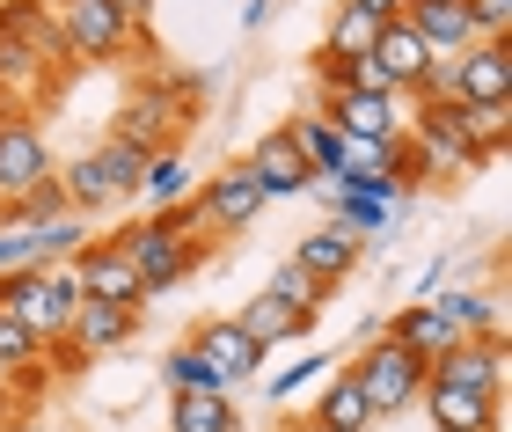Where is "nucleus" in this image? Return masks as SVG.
<instances>
[{
    "label": "nucleus",
    "mask_w": 512,
    "mask_h": 432,
    "mask_svg": "<svg viewBox=\"0 0 512 432\" xmlns=\"http://www.w3.org/2000/svg\"><path fill=\"white\" fill-rule=\"evenodd\" d=\"M161 381H169V396H227L220 374L205 367L191 345H169V352H161Z\"/></svg>",
    "instance_id": "27"
},
{
    "label": "nucleus",
    "mask_w": 512,
    "mask_h": 432,
    "mask_svg": "<svg viewBox=\"0 0 512 432\" xmlns=\"http://www.w3.org/2000/svg\"><path fill=\"white\" fill-rule=\"evenodd\" d=\"M110 249H118V257L139 271V286H147V301H154V293H169L176 279H191L213 242H205V235H176L169 220H154V213H147V220L118 227V235H110Z\"/></svg>",
    "instance_id": "4"
},
{
    "label": "nucleus",
    "mask_w": 512,
    "mask_h": 432,
    "mask_svg": "<svg viewBox=\"0 0 512 432\" xmlns=\"http://www.w3.org/2000/svg\"><path fill=\"white\" fill-rule=\"evenodd\" d=\"M169 432H242L227 396H169Z\"/></svg>",
    "instance_id": "24"
},
{
    "label": "nucleus",
    "mask_w": 512,
    "mask_h": 432,
    "mask_svg": "<svg viewBox=\"0 0 512 432\" xmlns=\"http://www.w3.org/2000/svg\"><path fill=\"white\" fill-rule=\"evenodd\" d=\"M374 37H381V22H366L359 8H337L330 22H322V52H330V59H366Z\"/></svg>",
    "instance_id": "28"
},
{
    "label": "nucleus",
    "mask_w": 512,
    "mask_h": 432,
    "mask_svg": "<svg viewBox=\"0 0 512 432\" xmlns=\"http://www.w3.org/2000/svg\"><path fill=\"white\" fill-rule=\"evenodd\" d=\"M344 8H359L366 22H381V30H388V22H403V0H344Z\"/></svg>",
    "instance_id": "34"
},
{
    "label": "nucleus",
    "mask_w": 512,
    "mask_h": 432,
    "mask_svg": "<svg viewBox=\"0 0 512 432\" xmlns=\"http://www.w3.org/2000/svg\"><path fill=\"white\" fill-rule=\"evenodd\" d=\"M425 381L439 389H476V396H498L505 389V337H461L447 359H432Z\"/></svg>",
    "instance_id": "11"
},
{
    "label": "nucleus",
    "mask_w": 512,
    "mask_h": 432,
    "mask_svg": "<svg viewBox=\"0 0 512 432\" xmlns=\"http://www.w3.org/2000/svg\"><path fill=\"white\" fill-rule=\"evenodd\" d=\"M74 308H81V279L74 264H52V271H8L0 279V315H15L37 345H66L74 330Z\"/></svg>",
    "instance_id": "3"
},
{
    "label": "nucleus",
    "mask_w": 512,
    "mask_h": 432,
    "mask_svg": "<svg viewBox=\"0 0 512 432\" xmlns=\"http://www.w3.org/2000/svg\"><path fill=\"white\" fill-rule=\"evenodd\" d=\"M278 132L293 140V154L308 162V176H337L344 169V140H337V125H322V110H293Z\"/></svg>",
    "instance_id": "20"
},
{
    "label": "nucleus",
    "mask_w": 512,
    "mask_h": 432,
    "mask_svg": "<svg viewBox=\"0 0 512 432\" xmlns=\"http://www.w3.org/2000/svg\"><path fill=\"white\" fill-rule=\"evenodd\" d=\"M205 103V81L198 74H169V81H139L132 96H125V110H118V132L110 140H125V147H139L154 162V154H176V140H183V125H191V110Z\"/></svg>",
    "instance_id": "1"
},
{
    "label": "nucleus",
    "mask_w": 512,
    "mask_h": 432,
    "mask_svg": "<svg viewBox=\"0 0 512 432\" xmlns=\"http://www.w3.org/2000/svg\"><path fill=\"white\" fill-rule=\"evenodd\" d=\"M183 345H191L205 367L220 374V389H235V381H256V374H264V352H256L249 337H242L235 315H213V323H198L191 337H183Z\"/></svg>",
    "instance_id": "12"
},
{
    "label": "nucleus",
    "mask_w": 512,
    "mask_h": 432,
    "mask_svg": "<svg viewBox=\"0 0 512 432\" xmlns=\"http://www.w3.org/2000/svg\"><path fill=\"white\" fill-rule=\"evenodd\" d=\"M74 279L88 301H118V308H147V286H139V271L118 257L110 242H88L81 257H74Z\"/></svg>",
    "instance_id": "14"
},
{
    "label": "nucleus",
    "mask_w": 512,
    "mask_h": 432,
    "mask_svg": "<svg viewBox=\"0 0 512 432\" xmlns=\"http://www.w3.org/2000/svg\"><path fill=\"white\" fill-rule=\"evenodd\" d=\"M59 191H66V213H74V220H96V213L118 206V191H110V176H103V162H96V147H88L81 162H66V169H59Z\"/></svg>",
    "instance_id": "22"
},
{
    "label": "nucleus",
    "mask_w": 512,
    "mask_h": 432,
    "mask_svg": "<svg viewBox=\"0 0 512 432\" xmlns=\"http://www.w3.org/2000/svg\"><path fill=\"white\" fill-rule=\"evenodd\" d=\"M293 432H322V425H308V418H293Z\"/></svg>",
    "instance_id": "35"
},
{
    "label": "nucleus",
    "mask_w": 512,
    "mask_h": 432,
    "mask_svg": "<svg viewBox=\"0 0 512 432\" xmlns=\"http://www.w3.org/2000/svg\"><path fill=\"white\" fill-rule=\"evenodd\" d=\"M381 337H395V345H403L410 359H425V367H432V359H447V352L461 345V337H454L447 323H439V315H432L425 301H403V308H395L388 323H381Z\"/></svg>",
    "instance_id": "18"
},
{
    "label": "nucleus",
    "mask_w": 512,
    "mask_h": 432,
    "mask_svg": "<svg viewBox=\"0 0 512 432\" xmlns=\"http://www.w3.org/2000/svg\"><path fill=\"white\" fill-rule=\"evenodd\" d=\"M330 374H337V352H308V359H293V367H278V374H256V381H264V396L286 411L300 389H315V381H330Z\"/></svg>",
    "instance_id": "26"
},
{
    "label": "nucleus",
    "mask_w": 512,
    "mask_h": 432,
    "mask_svg": "<svg viewBox=\"0 0 512 432\" xmlns=\"http://www.w3.org/2000/svg\"><path fill=\"white\" fill-rule=\"evenodd\" d=\"M198 191V176L183 169V154H154L147 162V176H139V198H147L154 213H169V206H183V198Z\"/></svg>",
    "instance_id": "23"
},
{
    "label": "nucleus",
    "mask_w": 512,
    "mask_h": 432,
    "mask_svg": "<svg viewBox=\"0 0 512 432\" xmlns=\"http://www.w3.org/2000/svg\"><path fill=\"white\" fill-rule=\"evenodd\" d=\"M359 257H366V242H359V235H344V227H315V235H300V242H293V264L308 271L315 286H337Z\"/></svg>",
    "instance_id": "17"
},
{
    "label": "nucleus",
    "mask_w": 512,
    "mask_h": 432,
    "mask_svg": "<svg viewBox=\"0 0 512 432\" xmlns=\"http://www.w3.org/2000/svg\"><path fill=\"white\" fill-rule=\"evenodd\" d=\"M52 22L66 37V59H96V66L147 44V0H52Z\"/></svg>",
    "instance_id": "2"
},
{
    "label": "nucleus",
    "mask_w": 512,
    "mask_h": 432,
    "mask_svg": "<svg viewBox=\"0 0 512 432\" xmlns=\"http://www.w3.org/2000/svg\"><path fill=\"white\" fill-rule=\"evenodd\" d=\"M352 381L366 396V411L374 418H403L417 396H425V359H410L395 337H374V345L352 352Z\"/></svg>",
    "instance_id": "5"
},
{
    "label": "nucleus",
    "mask_w": 512,
    "mask_h": 432,
    "mask_svg": "<svg viewBox=\"0 0 512 432\" xmlns=\"http://www.w3.org/2000/svg\"><path fill=\"white\" fill-rule=\"evenodd\" d=\"M59 162H52V140L37 132V118H15L0 110V206H15L30 184H44Z\"/></svg>",
    "instance_id": "6"
},
{
    "label": "nucleus",
    "mask_w": 512,
    "mask_h": 432,
    "mask_svg": "<svg viewBox=\"0 0 512 432\" xmlns=\"http://www.w3.org/2000/svg\"><path fill=\"white\" fill-rule=\"evenodd\" d=\"M461 132H469V154L483 169L505 154V140H512V103H483V110H461Z\"/></svg>",
    "instance_id": "25"
},
{
    "label": "nucleus",
    "mask_w": 512,
    "mask_h": 432,
    "mask_svg": "<svg viewBox=\"0 0 512 432\" xmlns=\"http://www.w3.org/2000/svg\"><path fill=\"white\" fill-rule=\"evenodd\" d=\"M191 206H198V220H205V235H242V227L264 213V191H256L249 162H227L220 176H205V184L191 191Z\"/></svg>",
    "instance_id": "7"
},
{
    "label": "nucleus",
    "mask_w": 512,
    "mask_h": 432,
    "mask_svg": "<svg viewBox=\"0 0 512 432\" xmlns=\"http://www.w3.org/2000/svg\"><path fill=\"white\" fill-rule=\"evenodd\" d=\"M264 293H271V301H286V308H308V315H315V308H322V293H330V286H315L308 271H300V264L286 257V264L271 271V286H264Z\"/></svg>",
    "instance_id": "30"
},
{
    "label": "nucleus",
    "mask_w": 512,
    "mask_h": 432,
    "mask_svg": "<svg viewBox=\"0 0 512 432\" xmlns=\"http://www.w3.org/2000/svg\"><path fill=\"white\" fill-rule=\"evenodd\" d=\"M132 330H139V308H118V301H88V293H81V308H74V330H66V352H74L81 367H88V359H110V352H118Z\"/></svg>",
    "instance_id": "13"
},
{
    "label": "nucleus",
    "mask_w": 512,
    "mask_h": 432,
    "mask_svg": "<svg viewBox=\"0 0 512 432\" xmlns=\"http://www.w3.org/2000/svg\"><path fill=\"white\" fill-rule=\"evenodd\" d=\"M403 22H410V37L425 44L432 59H461L469 44H483L469 0H403Z\"/></svg>",
    "instance_id": "9"
},
{
    "label": "nucleus",
    "mask_w": 512,
    "mask_h": 432,
    "mask_svg": "<svg viewBox=\"0 0 512 432\" xmlns=\"http://www.w3.org/2000/svg\"><path fill=\"white\" fill-rule=\"evenodd\" d=\"M242 337L256 352H271V345H293V337H308L315 330V315L308 308H286V301H271V293H256V301H242Z\"/></svg>",
    "instance_id": "19"
},
{
    "label": "nucleus",
    "mask_w": 512,
    "mask_h": 432,
    "mask_svg": "<svg viewBox=\"0 0 512 432\" xmlns=\"http://www.w3.org/2000/svg\"><path fill=\"white\" fill-rule=\"evenodd\" d=\"M37 359H44V345L15 323V315H0V381H15L22 367H37Z\"/></svg>",
    "instance_id": "31"
},
{
    "label": "nucleus",
    "mask_w": 512,
    "mask_h": 432,
    "mask_svg": "<svg viewBox=\"0 0 512 432\" xmlns=\"http://www.w3.org/2000/svg\"><path fill=\"white\" fill-rule=\"evenodd\" d=\"M454 88H461V110H483V103H512V37H483L454 59Z\"/></svg>",
    "instance_id": "10"
},
{
    "label": "nucleus",
    "mask_w": 512,
    "mask_h": 432,
    "mask_svg": "<svg viewBox=\"0 0 512 432\" xmlns=\"http://www.w3.org/2000/svg\"><path fill=\"white\" fill-rule=\"evenodd\" d=\"M322 125H337L344 140H374V147H395L403 140V103L381 96V88H344V96H322Z\"/></svg>",
    "instance_id": "8"
},
{
    "label": "nucleus",
    "mask_w": 512,
    "mask_h": 432,
    "mask_svg": "<svg viewBox=\"0 0 512 432\" xmlns=\"http://www.w3.org/2000/svg\"><path fill=\"white\" fill-rule=\"evenodd\" d=\"M308 74H315L322 96H344V88H359V59H330V52L315 44V52H308Z\"/></svg>",
    "instance_id": "32"
},
{
    "label": "nucleus",
    "mask_w": 512,
    "mask_h": 432,
    "mask_svg": "<svg viewBox=\"0 0 512 432\" xmlns=\"http://www.w3.org/2000/svg\"><path fill=\"white\" fill-rule=\"evenodd\" d=\"M439 286H447V257H432V264H425V271L410 279V301H432Z\"/></svg>",
    "instance_id": "33"
},
{
    "label": "nucleus",
    "mask_w": 512,
    "mask_h": 432,
    "mask_svg": "<svg viewBox=\"0 0 512 432\" xmlns=\"http://www.w3.org/2000/svg\"><path fill=\"white\" fill-rule=\"evenodd\" d=\"M425 418L432 432H498V396H476V389H439V381H425Z\"/></svg>",
    "instance_id": "16"
},
{
    "label": "nucleus",
    "mask_w": 512,
    "mask_h": 432,
    "mask_svg": "<svg viewBox=\"0 0 512 432\" xmlns=\"http://www.w3.org/2000/svg\"><path fill=\"white\" fill-rule=\"evenodd\" d=\"M96 162H103V176H110V191H118V198H132V191H139V176H147V154L125 147V140H103V147H96Z\"/></svg>",
    "instance_id": "29"
},
{
    "label": "nucleus",
    "mask_w": 512,
    "mask_h": 432,
    "mask_svg": "<svg viewBox=\"0 0 512 432\" xmlns=\"http://www.w3.org/2000/svg\"><path fill=\"white\" fill-rule=\"evenodd\" d=\"M242 162H249V176H256V191H264V206H271V198H300V191L315 184L308 162L293 154L286 132H264V140H256V147L242 154Z\"/></svg>",
    "instance_id": "15"
},
{
    "label": "nucleus",
    "mask_w": 512,
    "mask_h": 432,
    "mask_svg": "<svg viewBox=\"0 0 512 432\" xmlns=\"http://www.w3.org/2000/svg\"><path fill=\"white\" fill-rule=\"evenodd\" d=\"M308 425H322V432H366V425H374V411H366V396H359V381H352V367L322 381V396H315V411H308Z\"/></svg>",
    "instance_id": "21"
}]
</instances>
